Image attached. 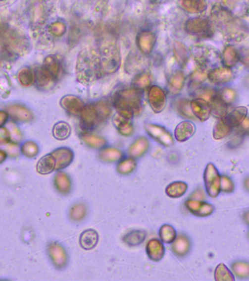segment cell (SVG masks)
<instances>
[{
    "label": "cell",
    "instance_id": "d6a6232c",
    "mask_svg": "<svg viewBox=\"0 0 249 281\" xmlns=\"http://www.w3.org/2000/svg\"><path fill=\"white\" fill-rule=\"evenodd\" d=\"M113 125L117 129L120 134L124 136H130L133 134L134 127L130 119H125L118 114L113 118Z\"/></svg>",
    "mask_w": 249,
    "mask_h": 281
},
{
    "label": "cell",
    "instance_id": "b9f144b4",
    "mask_svg": "<svg viewBox=\"0 0 249 281\" xmlns=\"http://www.w3.org/2000/svg\"><path fill=\"white\" fill-rule=\"evenodd\" d=\"M136 168V160L130 157V158L120 160L117 167H116V170L119 174L129 175L135 171Z\"/></svg>",
    "mask_w": 249,
    "mask_h": 281
},
{
    "label": "cell",
    "instance_id": "9f6ffc18",
    "mask_svg": "<svg viewBox=\"0 0 249 281\" xmlns=\"http://www.w3.org/2000/svg\"><path fill=\"white\" fill-rule=\"evenodd\" d=\"M219 96L224 104H230L235 101L236 93L233 89L227 87V88H224L221 90Z\"/></svg>",
    "mask_w": 249,
    "mask_h": 281
},
{
    "label": "cell",
    "instance_id": "be15d7a7",
    "mask_svg": "<svg viewBox=\"0 0 249 281\" xmlns=\"http://www.w3.org/2000/svg\"><path fill=\"white\" fill-rule=\"evenodd\" d=\"M7 155L3 149H0V165L7 160Z\"/></svg>",
    "mask_w": 249,
    "mask_h": 281
},
{
    "label": "cell",
    "instance_id": "8992f818",
    "mask_svg": "<svg viewBox=\"0 0 249 281\" xmlns=\"http://www.w3.org/2000/svg\"><path fill=\"white\" fill-rule=\"evenodd\" d=\"M190 51L198 68L207 71V69L216 67L221 62V55L216 48L204 44H196L191 48Z\"/></svg>",
    "mask_w": 249,
    "mask_h": 281
},
{
    "label": "cell",
    "instance_id": "f35d334b",
    "mask_svg": "<svg viewBox=\"0 0 249 281\" xmlns=\"http://www.w3.org/2000/svg\"><path fill=\"white\" fill-rule=\"evenodd\" d=\"M18 83L24 87H30L34 84L33 70L29 66H24L17 73Z\"/></svg>",
    "mask_w": 249,
    "mask_h": 281
},
{
    "label": "cell",
    "instance_id": "f546056e",
    "mask_svg": "<svg viewBox=\"0 0 249 281\" xmlns=\"http://www.w3.org/2000/svg\"><path fill=\"white\" fill-rule=\"evenodd\" d=\"M56 161L51 154L46 155L39 160L37 164L36 169L40 174L47 175L55 171Z\"/></svg>",
    "mask_w": 249,
    "mask_h": 281
},
{
    "label": "cell",
    "instance_id": "7bdbcfd3",
    "mask_svg": "<svg viewBox=\"0 0 249 281\" xmlns=\"http://www.w3.org/2000/svg\"><path fill=\"white\" fill-rule=\"evenodd\" d=\"M21 153L26 158H35L40 153V147L38 144L34 141H26L20 146Z\"/></svg>",
    "mask_w": 249,
    "mask_h": 281
},
{
    "label": "cell",
    "instance_id": "ab89813d",
    "mask_svg": "<svg viewBox=\"0 0 249 281\" xmlns=\"http://www.w3.org/2000/svg\"><path fill=\"white\" fill-rule=\"evenodd\" d=\"M232 130H233V127L229 125L228 122L224 118H221L213 128V138L216 140L224 139L231 133Z\"/></svg>",
    "mask_w": 249,
    "mask_h": 281
},
{
    "label": "cell",
    "instance_id": "8fae6325",
    "mask_svg": "<svg viewBox=\"0 0 249 281\" xmlns=\"http://www.w3.org/2000/svg\"><path fill=\"white\" fill-rule=\"evenodd\" d=\"M79 116L81 126L84 131L94 130L101 122L94 104L84 106Z\"/></svg>",
    "mask_w": 249,
    "mask_h": 281
},
{
    "label": "cell",
    "instance_id": "d6986e66",
    "mask_svg": "<svg viewBox=\"0 0 249 281\" xmlns=\"http://www.w3.org/2000/svg\"><path fill=\"white\" fill-rule=\"evenodd\" d=\"M190 108L194 116H196L201 122H205L210 117V109L209 103L202 98L193 100L190 103Z\"/></svg>",
    "mask_w": 249,
    "mask_h": 281
},
{
    "label": "cell",
    "instance_id": "603a6c76",
    "mask_svg": "<svg viewBox=\"0 0 249 281\" xmlns=\"http://www.w3.org/2000/svg\"><path fill=\"white\" fill-rule=\"evenodd\" d=\"M171 244V249L178 257H184L187 256L191 249L190 239L185 234L176 236V239Z\"/></svg>",
    "mask_w": 249,
    "mask_h": 281
},
{
    "label": "cell",
    "instance_id": "e575fe53",
    "mask_svg": "<svg viewBox=\"0 0 249 281\" xmlns=\"http://www.w3.org/2000/svg\"><path fill=\"white\" fill-rule=\"evenodd\" d=\"M147 236V232L144 230H133L124 235L122 240L128 246H138L144 242Z\"/></svg>",
    "mask_w": 249,
    "mask_h": 281
},
{
    "label": "cell",
    "instance_id": "4fadbf2b",
    "mask_svg": "<svg viewBox=\"0 0 249 281\" xmlns=\"http://www.w3.org/2000/svg\"><path fill=\"white\" fill-rule=\"evenodd\" d=\"M34 84L37 88L43 91H49L52 90L56 84V81L50 73L43 67V65H38L33 69Z\"/></svg>",
    "mask_w": 249,
    "mask_h": 281
},
{
    "label": "cell",
    "instance_id": "4316f807",
    "mask_svg": "<svg viewBox=\"0 0 249 281\" xmlns=\"http://www.w3.org/2000/svg\"><path fill=\"white\" fill-rule=\"evenodd\" d=\"M149 148V141L147 138H138L136 140L130 145L128 150V154L131 158H141L147 153Z\"/></svg>",
    "mask_w": 249,
    "mask_h": 281
},
{
    "label": "cell",
    "instance_id": "ffe728a7",
    "mask_svg": "<svg viewBox=\"0 0 249 281\" xmlns=\"http://www.w3.org/2000/svg\"><path fill=\"white\" fill-rule=\"evenodd\" d=\"M53 185L58 193L63 196H67L72 190L71 178L66 172L57 171L53 178Z\"/></svg>",
    "mask_w": 249,
    "mask_h": 281
},
{
    "label": "cell",
    "instance_id": "c3c4849f",
    "mask_svg": "<svg viewBox=\"0 0 249 281\" xmlns=\"http://www.w3.org/2000/svg\"><path fill=\"white\" fill-rule=\"evenodd\" d=\"M48 30H49V33L54 38H61L64 36L67 32V24L61 20H56L49 24Z\"/></svg>",
    "mask_w": 249,
    "mask_h": 281
},
{
    "label": "cell",
    "instance_id": "60d3db41",
    "mask_svg": "<svg viewBox=\"0 0 249 281\" xmlns=\"http://www.w3.org/2000/svg\"><path fill=\"white\" fill-rule=\"evenodd\" d=\"M173 52L177 62L181 66L187 64L189 60V53L187 47L180 41H175L173 44Z\"/></svg>",
    "mask_w": 249,
    "mask_h": 281
},
{
    "label": "cell",
    "instance_id": "5b68a950",
    "mask_svg": "<svg viewBox=\"0 0 249 281\" xmlns=\"http://www.w3.org/2000/svg\"><path fill=\"white\" fill-rule=\"evenodd\" d=\"M100 57L103 72L107 74H112L117 71L121 66V54L114 39L107 38L104 40L101 47Z\"/></svg>",
    "mask_w": 249,
    "mask_h": 281
},
{
    "label": "cell",
    "instance_id": "7c38bea8",
    "mask_svg": "<svg viewBox=\"0 0 249 281\" xmlns=\"http://www.w3.org/2000/svg\"><path fill=\"white\" fill-rule=\"evenodd\" d=\"M145 130L152 139L164 147H170L174 144V140L171 133L160 125L146 124Z\"/></svg>",
    "mask_w": 249,
    "mask_h": 281
},
{
    "label": "cell",
    "instance_id": "30bf717a",
    "mask_svg": "<svg viewBox=\"0 0 249 281\" xmlns=\"http://www.w3.org/2000/svg\"><path fill=\"white\" fill-rule=\"evenodd\" d=\"M47 253L52 264L58 270H62L68 263V255L65 248L57 242H52L47 247Z\"/></svg>",
    "mask_w": 249,
    "mask_h": 281
},
{
    "label": "cell",
    "instance_id": "7dc6e473",
    "mask_svg": "<svg viewBox=\"0 0 249 281\" xmlns=\"http://www.w3.org/2000/svg\"><path fill=\"white\" fill-rule=\"evenodd\" d=\"M185 82V76L181 70H177L173 73L170 80V87L173 93H178L182 90Z\"/></svg>",
    "mask_w": 249,
    "mask_h": 281
},
{
    "label": "cell",
    "instance_id": "680465c9",
    "mask_svg": "<svg viewBox=\"0 0 249 281\" xmlns=\"http://www.w3.org/2000/svg\"><path fill=\"white\" fill-rule=\"evenodd\" d=\"M11 141L10 131L5 126L0 127V147H4Z\"/></svg>",
    "mask_w": 249,
    "mask_h": 281
},
{
    "label": "cell",
    "instance_id": "ba28073f",
    "mask_svg": "<svg viewBox=\"0 0 249 281\" xmlns=\"http://www.w3.org/2000/svg\"><path fill=\"white\" fill-rule=\"evenodd\" d=\"M203 179L207 195L213 199L217 197L221 193V175L216 167L211 163L206 166Z\"/></svg>",
    "mask_w": 249,
    "mask_h": 281
},
{
    "label": "cell",
    "instance_id": "f6af8a7d",
    "mask_svg": "<svg viewBox=\"0 0 249 281\" xmlns=\"http://www.w3.org/2000/svg\"><path fill=\"white\" fill-rule=\"evenodd\" d=\"M159 234L161 242L165 244H171L175 240L177 236L174 227L168 224L161 225Z\"/></svg>",
    "mask_w": 249,
    "mask_h": 281
},
{
    "label": "cell",
    "instance_id": "bcb514c9",
    "mask_svg": "<svg viewBox=\"0 0 249 281\" xmlns=\"http://www.w3.org/2000/svg\"><path fill=\"white\" fill-rule=\"evenodd\" d=\"M214 279L216 281H235L233 273L224 264L221 263L216 267L214 273Z\"/></svg>",
    "mask_w": 249,
    "mask_h": 281
},
{
    "label": "cell",
    "instance_id": "816d5d0a",
    "mask_svg": "<svg viewBox=\"0 0 249 281\" xmlns=\"http://www.w3.org/2000/svg\"><path fill=\"white\" fill-rule=\"evenodd\" d=\"M6 125H7L6 127L10 131L11 141L20 144L24 139V136H23L22 132L17 125V123H15L13 121H10V122H7Z\"/></svg>",
    "mask_w": 249,
    "mask_h": 281
},
{
    "label": "cell",
    "instance_id": "cb8c5ba5",
    "mask_svg": "<svg viewBox=\"0 0 249 281\" xmlns=\"http://www.w3.org/2000/svg\"><path fill=\"white\" fill-rule=\"evenodd\" d=\"M233 73L227 67L213 69L207 75L210 82L214 84H223L229 82L233 78Z\"/></svg>",
    "mask_w": 249,
    "mask_h": 281
},
{
    "label": "cell",
    "instance_id": "277c9868",
    "mask_svg": "<svg viewBox=\"0 0 249 281\" xmlns=\"http://www.w3.org/2000/svg\"><path fill=\"white\" fill-rule=\"evenodd\" d=\"M113 106L117 114L127 119L142 112V94L136 88L126 89L115 94Z\"/></svg>",
    "mask_w": 249,
    "mask_h": 281
},
{
    "label": "cell",
    "instance_id": "7402d4cb",
    "mask_svg": "<svg viewBox=\"0 0 249 281\" xmlns=\"http://www.w3.org/2000/svg\"><path fill=\"white\" fill-rule=\"evenodd\" d=\"M42 65L56 81L59 79L62 67L60 59L56 55H49L46 56Z\"/></svg>",
    "mask_w": 249,
    "mask_h": 281
},
{
    "label": "cell",
    "instance_id": "6125c7cd",
    "mask_svg": "<svg viewBox=\"0 0 249 281\" xmlns=\"http://www.w3.org/2000/svg\"><path fill=\"white\" fill-rule=\"evenodd\" d=\"M8 113L5 110H0V127H2L7 123L9 121Z\"/></svg>",
    "mask_w": 249,
    "mask_h": 281
},
{
    "label": "cell",
    "instance_id": "e7e4bbea",
    "mask_svg": "<svg viewBox=\"0 0 249 281\" xmlns=\"http://www.w3.org/2000/svg\"><path fill=\"white\" fill-rule=\"evenodd\" d=\"M243 127H244L245 130H248L249 128V119L246 118L244 121L242 122Z\"/></svg>",
    "mask_w": 249,
    "mask_h": 281
},
{
    "label": "cell",
    "instance_id": "f1b7e54d",
    "mask_svg": "<svg viewBox=\"0 0 249 281\" xmlns=\"http://www.w3.org/2000/svg\"><path fill=\"white\" fill-rule=\"evenodd\" d=\"M209 102H210L209 106H210V113H212L213 116L219 118V119L225 116V115L227 113V104H224L221 101L219 95L214 94L213 97L210 98Z\"/></svg>",
    "mask_w": 249,
    "mask_h": 281
},
{
    "label": "cell",
    "instance_id": "e0dca14e",
    "mask_svg": "<svg viewBox=\"0 0 249 281\" xmlns=\"http://www.w3.org/2000/svg\"><path fill=\"white\" fill-rule=\"evenodd\" d=\"M149 102L150 108L155 113H160L164 110L167 104L165 93L160 87L153 86L149 90Z\"/></svg>",
    "mask_w": 249,
    "mask_h": 281
},
{
    "label": "cell",
    "instance_id": "94428289",
    "mask_svg": "<svg viewBox=\"0 0 249 281\" xmlns=\"http://www.w3.org/2000/svg\"><path fill=\"white\" fill-rule=\"evenodd\" d=\"M190 199L195 200L203 201L205 199V192L202 189L199 188L194 192L193 194L190 196Z\"/></svg>",
    "mask_w": 249,
    "mask_h": 281
},
{
    "label": "cell",
    "instance_id": "03108f58",
    "mask_svg": "<svg viewBox=\"0 0 249 281\" xmlns=\"http://www.w3.org/2000/svg\"><path fill=\"white\" fill-rule=\"evenodd\" d=\"M1 59H0V66H1Z\"/></svg>",
    "mask_w": 249,
    "mask_h": 281
},
{
    "label": "cell",
    "instance_id": "d590c367",
    "mask_svg": "<svg viewBox=\"0 0 249 281\" xmlns=\"http://www.w3.org/2000/svg\"><path fill=\"white\" fill-rule=\"evenodd\" d=\"M87 205L83 202H77L70 207L69 217L73 222H82L87 218Z\"/></svg>",
    "mask_w": 249,
    "mask_h": 281
},
{
    "label": "cell",
    "instance_id": "11a10c76",
    "mask_svg": "<svg viewBox=\"0 0 249 281\" xmlns=\"http://www.w3.org/2000/svg\"><path fill=\"white\" fill-rule=\"evenodd\" d=\"M220 188H221V192L222 191L226 193H233L235 190L234 182L228 176L222 175L221 176Z\"/></svg>",
    "mask_w": 249,
    "mask_h": 281
},
{
    "label": "cell",
    "instance_id": "d4e9b609",
    "mask_svg": "<svg viewBox=\"0 0 249 281\" xmlns=\"http://www.w3.org/2000/svg\"><path fill=\"white\" fill-rule=\"evenodd\" d=\"M195 126L190 121H184L178 124L175 130V138L179 142H185L193 136Z\"/></svg>",
    "mask_w": 249,
    "mask_h": 281
},
{
    "label": "cell",
    "instance_id": "003e7915",
    "mask_svg": "<svg viewBox=\"0 0 249 281\" xmlns=\"http://www.w3.org/2000/svg\"><path fill=\"white\" fill-rule=\"evenodd\" d=\"M0 1H4V0H0Z\"/></svg>",
    "mask_w": 249,
    "mask_h": 281
},
{
    "label": "cell",
    "instance_id": "2e32d148",
    "mask_svg": "<svg viewBox=\"0 0 249 281\" xmlns=\"http://www.w3.org/2000/svg\"><path fill=\"white\" fill-rule=\"evenodd\" d=\"M50 154L56 161L55 171H61L68 167L73 163L75 157L73 150L65 147L56 149Z\"/></svg>",
    "mask_w": 249,
    "mask_h": 281
},
{
    "label": "cell",
    "instance_id": "9a60e30c",
    "mask_svg": "<svg viewBox=\"0 0 249 281\" xmlns=\"http://www.w3.org/2000/svg\"><path fill=\"white\" fill-rule=\"evenodd\" d=\"M60 106L69 114L78 116L84 108V101L76 95H67L60 100Z\"/></svg>",
    "mask_w": 249,
    "mask_h": 281
},
{
    "label": "cell",
    "instance_id": "ee69618b",
    "mask_svg": "<svg viewBox=\"0 0 249 281\" xmlns=\"http://www.w3.org/2000/svg\"><path fill=\"white\" fill-rule=\"evenodd\" d=\"M239 59V54L235 48L229 46L223 52V60L226 67H233L236 65Z\"/></svg>",
    "mask_w": 249,
    "mask_h": 281
},
{
    "label": "cell",
    "instance_id": "ac0fdd59",
    "mask_svg": "<svg viewBox=\"0 0 249 281\" xmlns=\"http://www.w3.org/2000/svg\"><path fill=\"white\" fill-rule=\"evenodd\" d=\"M137 45L144 55H150L156 44V35L149 30H143L137 36Z\"/></svg>",
    "mask_w": 249,
    "mask_h": 281
},
{
    "label": "cell",
    "instance_id": "3957f363",
    "mask_svg": "<svg viewBox=\"0 0 249 281\" xmlns=\"http://www.w3.org/2000/svg\"><path fill=\"white\" fill-rule=\"evenodd\" d=\"M100 54L93 49H85L78 54L75 66V74L78 82L90 85L102 76Z\"/></svg>",
    "mask_w": 249,
    "mask_h": 281
},
{
    "label": "cell",
    "instance_id": "7a4b0ae2",
    "mask_svg": "<svg viewBox=\"0 0 249 281\" xmlns=\"http://www.w3.org/2000/svg\"><path fill=\"white\" fill-rule=\"evenodd\" d=\"M30 47L24 33L8 24H0V59L14 60L27 54Z\"/></svg>",
    "mask_w": 249,
    "mask_h": 281
},
{
    "label": "cell",
    "instance_id": "484cf974",
    "mask_svg": "<svg viewBox=\"0 0 249 281\" xmlns=\"http://www.w3.org/2000/svg\"><path fill=\"white\" fill-rule=\"evenodd\" d=\"M99 242V234L95 229L89 228L81 233L79 242L83 249L90 250L94 249Z\"/></svg>",
    "mask_w": 249,
    "mask_h": 281
},
{
    "label": "cell",
    "instance_id": "44dd1931",
    "mask_svg": "<svg viewBox=\"0 0 249 281\" xmlns=\"http://www.w3.org/2000/svg\"><path fill=\"white\" fill-rule=\"evenodd\" d=\"M146 251L150 260L153 262H159L164 257L165 248L161 240L154 238L148 242Z\"/></svg>",
    "mask_w": 249,
    "mask_h": 281
},
{
    "label": "cell",
    "instance_id": "6da1fadb",
    "mask_svg": "<svg viewBox=\"0 0 249 281\" xmlns=\"http://www.w3.org/2000/svg\"><path fill=\"white\" fill-rule=\"evenodd\" d=\"M211 21L219 29L224 38L233 42H241L248 37L247 24L234 16L228 9L215 4L210 11Z\"/></svg>",
    "mask_w": 249,
    "mask_h": 281
},
{
    "label": "cell",
    "instance_id": "db71d44e",
    "mask_svg": "<svg viewBox=\"0 0 249 281\" xmlns=\"http://www.w3.org/2000/svg\"><path fill=\"white\" fill-rule=\"evenodd\" d=\"M4 151L7 153V157L11 158H15L20 156L21 150H20V144L14 141H10L8 144L4 146Z\"/></svg>",
    "mask_w": 249,
    "mask_h": 281
},
{
    "label": "cell",
    "instance_id": "1f68e13d",
    "mask_svg": "<svg viewBox=\"0 0 249 281\" xmlns=\"http://www.w3.org/2000/svg\"><path fill=\"white\" fill-rule=\"evenodd\" d=\"M180 6L186 11L192 13H199L207 8L205 0H179Z\"/></svg>",
    "mask_w": 249,
    "mask_h": 281
},
{
    "label": "cell",
    "instance_id": "52a82bcc",
    "mask_svg": "<svg viewBox=\"0 0 249 281\" xmlns=\"http://www.w3.org/2000/svg\"><path fill=\"white\" fill-rule=\"evenodd\" d=\"M189 35L200 38H210L213 35V23L206 17L190 18L184 26Z\"/></svg>",
    "mask_w": 249,
    "mask_h": 281
},
{
    "label": "cell",
    "instance_id": "9c48e42d",
    "mask_svg": "<svg viewBox=\"0 0 249 281\" xmlns=\"http://www.w3.org/2000/svg\"><path fill=\"white\" fill-rule=\"evenodd\" d=\"M4 110L15 123H28L35 119V114L32 111L23 104H11L7 106Z\"/></svg>",
    "mask_w": 249,
    "mask_h": 281
},
{
    "label": "cell",
    "instance_id": "4dcf8cb0",
    "mask_svg": "<svg viewBox=\"0 0 249 281\" xmlns=\"http://www.w3.org/2000/svg\"><path fill=\"white\" fill-rule=\"evenodd\" d=\"M99 159L104 163H116L122 159L123 153L115 147H103L100 151Z\"/></svg>",
    "mask_w": 249,
    "mask_h": 281
},
{
    "label": "cell",
    "instance_id": "83f0119b",
    "mask_svg": "<svg viewBox=\"0 0 249 281\" xmlns=\"http://www.w3.org/2000/svg\"><path fill=\"white\" fill-rule=\"evenodd\" d=\"M247 113H248V109L247 107H237L230 113H227L223 118L233 128L242 123L243 121L247 118Z\"/></svg>",
    "mask_w": 249,
    "mask_h": 281
},
{
    "label": "cell",
    "instance_id": "f5cc1de1",
    "mask_svg": "<svg viewBox=\"0 0 249 281\" xmlns=\"http://www.w3.org/2000/svg\"><path fill=\"white\" fill-rule=\"evenodd\" d=\"M150 76L147 73H142V74L138 75L133 81L134 87H135V88L138 89V90H143V89L147 88L150 85Z\"/></svg>",
    "mask_w": 249,
    "mask_h": 281
},
{
    "label": "cell",
    "instance_id": "f907efd6",
    "mask_svg": "<svg viewBox=\"0 0 249 281\" xmlns=\"http://www.w3.org/2000/svg\"><path fill=\"white\" fill-rule=\"evenodd\" d=\"M94 105H95L97 113H98L101 122H104L107 118L110 117L112 111L110 110L107 103H106L105 101H99V102L95 103V104H94Z\"/></svg>",
    "mask_w": 249,
    "mask_h": 281
},
{
    "label": "cell",
    "instance_id": "5bb4252c",
    "mask_svg": "<svg viewBox=\"0 0 249 281\" xmlns=\"http://www.w3.org/2000/svg\"><path fill=\"white\" fill-rule=\"evenodd\" d=\"M184 205L190 213L197 217H208L214 212L213 206L203 201L189 199L186 201Z\"/></svg>",
    "mask_w": 249,
    "mask_h": 281
},
{
    "label": "cell",
    "instance_id": "91938a15",
    "mask_svg": "<svg viewBox=\"0 0 249 281\" xmlns=\"http://www.w3.org/2000/svg\"><path fill=\"white\" fill-rule=\"evenodd\" d=\"M178 110L181 114L184 115V116H187L188 118H193L194 115L191 111L190 104H188L187 101H182L178 105Z\"/></svg>",
    "mask_w": 249,
    "mask_h": 281
},
{
    "label": "cell",
    "instance_id": "836d02e7",
    "mask_svg": "<svg viewBox=\"0 0 249 281\" xmlns=\"http://www.w3.org/2000/svg\"><path fill=\"white\" fill-rule=\"evenodd\" d=\"M82 141L86 145L93 149H102L107 144V140L102 136L93 134L89 132L84 131L81 134Z\"/></svg>",
    "mask_w": 249,
    "mask_h": 281
},
{
    "label": "cell",
    "instance_id": "8d00e7d4",
    "mask_svg": "<svg viewBox=\"0 0 249 281\" xmlns=\"http://www.w3.org/2000/svg\"><path fill=\"white\" fill-rule=\"evenodd\" d=\"M188 185L181 181H176L167 185L165 189V193L169 197L178 199L187 193Z\"/></svg>",
    "mask_w": 249,
    "mask_h": 281
},
{
    "label": "cell",
    "instance_id": "74e56055",
    "mask_svg": "<svg viewBox=\"0 0 249 281\" xmlns=\"http://www.w3.org/2000/svg\"><path fill=\"white\" fill-rule=\"evenodd\" d=\"M71 133V126L64 121L56 122L53 125V130H52L53 137L59 141H64L68 139Z\"/></svg>",
    "mask_w": 249,
    "mask_h": 281
},
{
    "label": "cell",
    "instance_id": "6f0895ef",
    "mask_svg": "<svg viewBox=\"0 0 249 281\" xmlns=\"http://www.w3.org/2000/svg\"><path fill=\"white\" fill-rule=\"evenodd\" d=\"M207 76V74L206 70L198 68V70H195L192 73V76H191V82L194 85H199V84L205 81Z\"/></svg>",
    "mask_w": 249,
    "mask_h": 281
},
{
    "label": "cell",
    "instance_id": "681fc988",
    "mask_svg": "<svg viewBox=\"0 0 249 281\" xmlns=\"http://www.w3.org/2000/svg\"><path fill=\"white\" fill-rule=\"evenodd\" d=\"M232 270L237 277L240 279H247L249 276V265L248 262H236L231 266Z\"/></svg>",
    "mask_w": 249,
    "mask_h": 281
}]
</instances>
